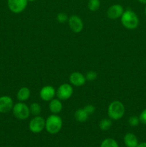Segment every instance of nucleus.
<instances>
[{
  "label": "nucleus",
  "instance_id": "nucleus-1",
  "mask_svg": "<svg viewBox=\"0 0 146 147\" xmlns=\"http://www.w3.org/2000/svg\"><path fill=\"white\" fill-rule=\"evenodd\" d=\"M62 119L57 114H52L45 120V129L50 134H56L62 128Z\"/></svg>",
  "mask_w": 146,
  "mask_h": 147
},
{
  "label": "nucleus",
  "instance_id": "nucleus-2",
  "mask_svg": "<svg viewBox=\"0 0 146 147\" xmlns=\"http://www.w3.org/2000/svg\"><path fill=\"white\" fill-rule=\"evenodd\" d=\"M122 24L128 30H135L139 25V18L135 12L131 9L124 11L121 16Z\"/></svg>",
  "mask_w": 146,
  "mask_h": 147
},
{
  "label": "nucleus",
  "instance_id": "nucleus-3",
  "mask_svg": "<svg viewBox=\"0 0 146 147\" xmlns=\"http://www.w3.org/2000/svg\"><path fill=\"white\" fill-rule=\"evenodd\" d=\"M125 109L123 103L120 100H114L109 105L107 114L111 120L117 121L124 116Z\"/></svg>",
  "mask_w": 146,
  "mask_h": 147
},
{
  "label": "nucleus",
  "instance_id": "nucleus-4",
  "mask_svg": "<svg viewBox=\"0 0 146 147\" xmlns=\"http://www.w3.org/2000/svg\"><path fill=\"white\" fill-rule=\"evenodd\" d=\"M12 112L14 117L21 121L27 119L31 114L29 107L23 102H19L14 104L13 106Z\"/></svg>",
  "mask_w": 146,
  "mask_h": 147
},
{
  "label": "nucleus",
  "instance_id": "nucleus-5",
  "mask_svg": "<svg viewBox=\"0 0 146 147\" xmlns=\"http://www.w3.org/2000/svg\"><path fill=\"white\" fill-rule=\"evenodd\" d=\"M73 94L72 86L68 83H63L60 85L56 90L57 98L61 100H66L70 98Z\"/></svg>",
  "mask_w": 146,
  "mask_h": 147
},
{
  "label": "nucleus",
  "instance_id": "nucleus-6",
  "mask_svg": "<svg viewBox=\"0 0 146 147\" xmlns=\"http://www.w3.org/2000/svg\"><path fill=\"white\" fill-rule=\"evenodd\" d=\"M29 129L34 134H39L45 129V120L40 116H34L29 121Z\"/></svg>",
  "mask_w": 146,
  "mask_h": 147
},
{
  "label": "nucleus",
  "instance_id": "nucleus-7",
  "mask_svg": "<svg viewBox=\"0 0 146 147\" xmlns=\"http://www.w3.org/2000/svg\"><path fill=\"white\" fill-rule=\"evenodd\" d=\"M28 0H7V5L10 11L15 14H19L26 9Z\"/></svg>",
  "mask_w": 146,
  "mask_h": 147
},
{
  "label": "nucleus",
  "instance_id": "nucleus-8",
  "mask_svg": "<svg viewBox=\"0 0 146 147\" xmlns=\"http://www.w3.org/2000/svg\"><path fill=\"white\" fill-rule=\"evenodd\" d=\"M68 24L70 30L74 33H80L84 27L82 20L77 15H72L68 19Z\"/></svg>",
  "mask_w": 146,
  "mask_h": 147
},
{
  "label": "nucleus",
  "instance_id": "nucleus-9",
  "mask_svg": "<svg viewBox=\"0 0 146 147\" xmlns=\"http://www.w3.org/2000/svg\"><path fill=\"white\" fill-rule=\"evenodd\" d=\"M13 106H14V102L10 96H3L0 97V113H9L12 110Z\"/></svg>",
  "mask_w": 146,
  "mask_h": 147
},
{
  "label": "nucleus",
  "instance_id": "nucleus-10",
  "mask_svg": "<svg viewBox=\"0 0 146 147\" xmlns=\"http://www.w3.org/2000/svg\"><path fill=\"white\" fill-rule=\"evenodd\" d=\"M56 96V90L52 86H45L40 90V96L44 101H50Z\"/></svg>",
  "mask_w": 146,
  "mask_h": 147
},
{
  "label": "nucleus",
  "instance_id": "nucleus-11",
  "mask_svg": "<svg viewBox=\"0 0 146 147\" xmlns=\"http://www.w3.org/2000/svg\"><path fill=\"white\" fill-rule=\"evenodd\" d=\"M123 12H124V8L123 6L115 4L109 7L107 11V15L111 20H116L121 17Z\"/></svg>",
  "mask_w": 146,
  "mask_h": 147
},
{
  "label": "nucleus",
  "instance_id": "nucleus-12",
  "mask_svg": "<svg viewBox=\"0 0 146 147\" xmlns=\"http://www.w3.org/2000/svg\"><path fill=\"white\" fill-rule=\"evenodd\" d=\"M86 78L80 72H73L70 76V82L72 86L80 87L84 86L86 83Z\"/></svg>",
  "mask_w": 146,
  "mask_h": 147
},
{
  "label": "nucleus",
  "instance_id": "nucleus-13",
  "mask_svg": "<svg viewBox=\"0 0 146 147\" xmlns=\"http://www.w3.org/2000/svg\"><path fill=\"white\" fill-rule=\"evenodd\" d=\"M50 111L53 114H57L62 110V103L59 98H53L50 101L49 104Z\"/></svg>",
  "mask_w": 146,
  "mask_h": 147
},
{
  "label": "nucleus",
  "instance_id": "nucleus-14",
  "mask_svg": "<svg viewBox=\"0 0 146 147\" xmlns=\"http://www.w3.org/2000/svg\"><path fill=\"white\" fill-rule=\"evenodd\" d=\"M124 143L127 147H137L138 139L133 133H127L124 136Z\"/></svg>",
  "mask_w": 146,
  "mask_h": 147
},
{
  "label": "nucleus",
  "instance_id": "nucleus-15",
  "mask_svg": "<svg viewBox=\"0 0 146 147\" xmlns=\"http://www.w3.org/2000/svg\"><path fill=\"white\" fill-rule=\"evenodd\" d=\"M31 95L30 90L27 87H22L18 90L17 93V98L19 101L24 102L28 100Z\"/></svg>",
  "mask_w": 146,
  "mask_h": 147
},
{
  "label": "nucleus",
  "instance_id": "nucleus-16",
  "mask_svg": "<svg viewBox=\"0 0 146 147\" xmlns=\"http://www.w3.org/2000/svg\"><path fill=\"white\" fill-rule=\"evenodd\" d=\"M74 119L77 121L80 122V123H83L85 122L88 119L89 115L87 112L84 111V109H80L77 110L74 113Z\"/></svg>",
  "mask_w": 146,
  "mask_h": 147
},
{
  "label": "nucleus",
  "instance_id": "nucleus-17",
  "mask_svg": "<svg viewBox=\"0 0 146 147\" xmlns=\"http://www.w3.org/2000/svg\"><path fill=\"white\" fill-rule=\"evenodd\" d=\"M112 126V121L111 119H103L99 123V127H100V130L102 131H105L109 130Z\"/></svg>",
  "mask_w": 146,
  "mask_h": 147
},
{
  "label": "nucleus",
  "instance_id": "nucleus-18",
  "mask_svg": "<svg viewBox=\"0 0 146 147\" xmlns=\"http://www.w3.org/2000/svg\"><path fill=\"white\" fill-rule=\"evenodd\" d=\"M30 113L34 116H40L42 111L41 106L38 103H32L29 106Z\"/></svg>",
  "mask_w": 146,
  "mask_h": 147
},
{
  "label": "nucleus",
  "instance_id": "nucleus-19",
  "mask_svg": "<svg viewBox=\"0 0 146 147\" xmlns=\"http://www.w3.org/2000/svg\"><path fill=\"white\" fill-rule=\"evenodd\" d=\"M100 147H119V145L115 139L107 138L102 142Z\"/></svg>",
  "mask_w": 146,
  "mask_h": 147
},
{
  "label": "nucleus",
  "instance_id": "nucleus-20",
  "mask_svg": "<svg viewBox=\"0 0 146 147\" xmlns=\"http://www.w3.org/2000/svg\"><path fill=\"white\" fill-rule=\"evenodd\" d=\"M87 7L92 11H97L100 7V0H89Z\"/></svg>",
  "mask_w": 146,
  "mask_h": 147
},
{
  "label": "nucleus",
  "instance_id": "nucleus-21",
  "mask_svg": "<svg viewBox=\"0 0 146 147\" xmlns=\"http://www.w3.org/2000/svg\"><path fill=\"white\" fill-rule=\"evenodd\" d=\"M128 123L130 126H133V127H135V126H137L140 123V119H139V117L136 116H133L129 118L128 119Z\"/></svg>",
  "mask_w": 146,
  "mask_h": 147
},
{
  "label": "nucleus",
  "instance_id": "nucleus-22",
  "mask_svg": "<svg viewBox=\"0 0 146 147\" xmlns=\"http://www.w3.org/2000/svg\"><path fill=\"white\" fill-rule=\"evenodd\" d=\"M97 73L95 71H93V70H90V71H88L86 74L85 78L86 80H88V81H93V80H95L97 78Z\"/></svg>",
  "mask_w": 146,
  "mask_h": 147
},
{
  "label": "nucleus",
  "instance_id": "nucleus-23",
  "mask_svg": "<svg viewBox=\"0 0 146 147\" xmlns=\"http://www.w3.org/2000/svg\"><path fill=\"white\" fill-rule=\"evenodd\" d=\"M69 17H67V14L64 12H60L57 14V20L60 23H65L66 22L68 21Z\"/></svg>",
  "mask_w": 146,
  "mask_h": 147
},
{
  "label": "nucleus",
  "instance_id": "nucleus-24",
  "mask_svg": "<svg viewBox=\"0 0 146 147\" xmlns=\"http://www.w3.org/2000/svg\"><path fill=\"white\" fill-rule=\"evenodd\" d=\"M83 109H84V111L88 113L89 116H90V115H92L93 113H94V111H95V107H94L93 105L91 104L87 105V106H84Z\"/></svg>",
  "mask_w": 146,
  "mask_h": 147
},
{
  "label": "nucleus",
  "instance_id": "nucleus-25",
  "mask_svg": "<svg viewBox=\"0 0 146 147\" xmlns=\"http://www.w3.org/2000/svg\"><path fill=\"white\" fill-rule=\"evenodd\" d=\"M139 119H140V123H142L144 125H146V109H145L140 113V116H139Z\"/></svg>",
  "mask_w": 146,
  "mask_h": 147
},
{
  "label": "nucleus",
  "instance_id": "nucleus-26",
  "mask_svg": "<svg viewBox=\"0 0 146 147\" xmlns=\"http://www.w3.org/2000/svg\"><path fill=\"white\" fill-rule=\"evenodd\" d=\"M137 147H146V142H142V143L138 144Z\"/></svg>",
  "mask_w": 146,
  "mask_h": 147
},
{
  "label": "nucleus",
  "instance_id": "nucleus-27",
  "mask_svg": "<svg viewBox=\"0 0 146 147\" xmlns=\"http://www.w3.org/2000/svg\"><path fill=\"white\" fill-rule=\"evenodd\" d=\"M138 1H140V3H143V4H146V0H137Z\"/></svg>",
  "mask_w": 146,
  "mask_h": 147
},
{
  "label": "nucleus",
  "instance_id": "nucleus-28",
  "mask_svg": "<svg viewBox=\"0 0 146 147\" xmlns=\"http://www.w3.org/2000/svg\"><path fill=\"white\" fill-rule=\"evenodd\" d=\"M145 14L146 15V6H145Z\"/></svg>",
  "mask_w": 146,
  "mask_h": 147
},
{
  "label": "nucleus",
  "instance_id": "nucleus-29",
  "mask_svg": "<svg viewBox=\"0 0 146 147\" xmlns=\"http://www.w3.org/2000/svg\"><path fill=\"white\" fill-rule=\"evenodd\" d=\"M35 1V0H28V1Z\"/></svg>",
  "mask_w": 146,
  "mask_h": 147
}]
</instances>
